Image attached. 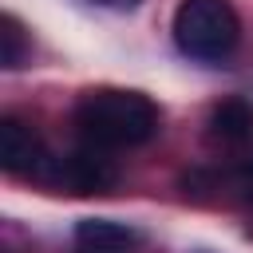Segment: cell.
Instances as JSON below:
<instances>
[{"label": "cell", "instance_id": "cell-1", "mask_svg": "<svg viewBox=\"0 0 253 253\" xmlns=\"http://www.w3.org/2000/svg\"><path fill=\"white\" fill-rule=\"evenodd\" d=\"M71 123H75L79 138L91 142V146L130 150V146H146L158 134L162 115H158L154 99L142 95V91H130V87H87L71 107Z\"/></svg>", "mask_w": 253, "mask_h": 253}, {"label": "cell", "instance_id": "cell-2", "mask_svg": "<svg viewBox=\"0 0 253 253\" xmlns=\"http://www.w3.org/2000/svg\"><path fill=\"white\" fill-rule=\"evenodd\" d=\"M174 47L198 63H225L241 43V16L229 0H182L170 20Z\"/></svg>", "mask_w": 253, "mask_h": 253}, {"label": "cell", "instance_id": "cell-3", "mask_svg": "<svg viewBox=\"0 0 253 253\" xmlns=\"http://www.w3.org/2000/svg\"><path fill=\"white\" fill-rule=\"evenodd\" d=\"M119 182V170L115 162L107 158L103 146H75L71 154H55L51 158V170L43 178L47 190H59V194H75V198H87V194H107L111 186Z\"/></svg>", "mask_w": 253, "mask_h": 253}, {"label": "cell", "instance_id": "cell-4", "mask_svg": "<svg viewBox=\"0 0 253 253\" xmlns=\"http://www.w3.org/2000/svg\"><path fill=\"white\" fill-rule=\"evenodd\" d=\"M182 190L194 202H249L253 198V150H241L217 166L182 174Z\"/></svg>", "mask_w": 253, "mask_h": 253}, {"label": "cell", "instance_id": "cell-5", "mask_svg": "<svg viewBox=\"0 0 253 253\" xmlns=\"http://www.w3.org/2000/svg\"><path fill=\"white\" fill-rule=\"evenodd\" d=\"M51 150L47 142L40 138V130L16 115H4L0 119V166L12 174V178H28V182H40L47 178L51 170Z\"/></svg>", "mask_w": 253, "mask_h": 253}, {"label": "cell", "instance_id": "cell-6", "mask_svg": "<svg viewBox=\"0 0 253 253\" xmlns=\"http://www.w3.org/2000/svg\"><path fill=\"white\" fill-rule=\"evenodd\" d=\"M206 138L217 150H233V154L249 150L253 146V107L237 95L213 103L206 115Z\"/></svg>", "mask_w": 253, "mask_h": 253}, {"label": "cell", "instance_id": "cell-7", "mask_svg": "<svg viewBox=\"0 0 253 253\" xmlns=\"http://www.w3.org/2000/svg\"><path fill=\"white\" fill-rule=\"evenodd\" d=\"M71 241H75V253H138L142 233L115 217H83Z\"/></svg>", "mask_w": 253, "mask_h": 253}, {"label": "cell", "instance_id": "cell-8", "mask_svg": "<svg viewBox=\"0 0 253 253\" xmlns=\"http://www.w3.org/2000/svg\"><path fill=\"white\" fill-rule=\"evenodd\" d=\"M28 51H32V40H28L24 24H20L12 12H4V16H0V63H4L8 71H16V67H24Z\"/></svg>", "mask_w": 253, "mask_h": 253}, {"label": "cell", "instance_id": "cell-9", "mask_svg": "<svg viewBox=\"0 0 253 253\" xmlns=\"http://www.w3.org/2000/svg\"><path fill=\"white\" fill-rule=\"evenodd\" d=\"M95 4H103V8H134L138 0H95Z\"/></svg>", "mask_w": 253, "mask_h": 253}]
</instances>
